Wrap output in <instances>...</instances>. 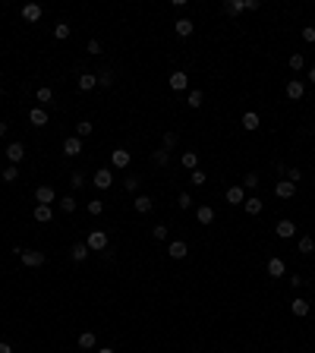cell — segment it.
Wrapping results in <instances>:
<instances>
[{"label": "cell", "mask_w": 315, "mask_h": 353, "mask_svg": "<svg viewBox=\"0 0 315 353\" xmlns=\"http://www.w3.org/2000/svg\"><path fill=\"white\" fill-rule=\"evenodd\" d=\"M19 259H22V265H25V268H41V265L48 262V256H44V252H38V249H25Z\"/></svg>", "instance_id": "cell-1"}, {"label": "cell", "mask_w": 315, "mask_h": 353, "mask_svg": "<svg viewBox=\"0 0 315 353\" xmlns=\"http://www.w3.org/2000/svg\"><path fill=\"white\" fill-rule=\"evenodd\" d=\"M85 246H89V249H95V252H104L107 249V234H104V230H92L89 240H85Z\"/></svg>", "instance_id": "cell-2"}, {"label": "cell", "mask_w": 315, "mask_h": 353, "mask_svg": "<svg viewBox=\"0 0 315 353\" xmlns=\"http://www.w3.org/2000/svg\"><path fill=\"white\" fill-rule=\"evenodd\" d=\"M274 196H278V199H293V196H296V183H290V180H278Z\"/></svg>", "instance_id": "cell-3"}, {"label": "cell", "mask_w": 315, "mask_h": 353, "mask_svg": "<svg viewBox=\"0 0 315 353\" xmlns=\"http://www.w3.org/2000/svg\"><path fill=\"white\" fill-rule=\"evenodd\" d=\"M167 82H170V89H173V92H183V89H189V76H186L183 70L170 73V79H167Z\"/></svg>", "instance_id": "cell-4"}, {"label": "cell", "mask_w": 315, "mask_h": 353, "mask_svg": "<svg viewBox=\"0 0 315 353\" xmlns=\"http://www.w3.org/2000/svg\"><path fill=\"white\" fill-rule=\"evenodd\" d=\"M92 183L98 186V189H111V183H113V174L107 167H101V170H95V177H92Z\"/></svg>", "instance_id": "cell-5"}, {"label": "cell", "mask_w": 315, "mask_h": 353, "mask_svg": "<svg viewBox=\"0 0 315 353\" xmlns=\"http://www.w3.org/2000/svg\"><path fill=\"white\" fill-rule=\"evenodd\" d=\"M63 155H66V158L82 155V139H79V136H70V139L63 142Z\"/></svg>", "instance_id": "cell-6"}, {"label": "cell", "mask_w": 315, "mask_h": 353, "mask_svg": "<svg viewBox=\"0 0 315 353\" xmlns=\"http://www.w3.org/2000/svg\"><path fill=\"white\" fill-rule=\"evenodd\" d=\"M130 161H132V155L126 149H113L111 151V164L113 167H130Z\"/></svg>", "instance_id": "cell-7"}, {"label": "cell", "mask_w": 315, "mask_h": 353, "mask_svg": "<svg viewBox=\"0 0 315 353\" xmlns=\"http://www.w3.org/2000/svg\"><path fill=\"white\" fill-rule=\"evenodd\" d=\"M167 256H170V259H186V256H189V246H186L183 240H173V243L167 246Z\"/></svg>", "instance_id": "cell-8"}, {"label": "cell", "mask_w": 315, "mask_h": 353, "mask_svg": "<svg viewBox=\"0 0 315 353\" xmlns=\"http://www.w3.org/2000/svg\"><path fill=\"white\" fill-rule=\"evenodd\" d=\"M303 95H306V85L299 82V79H290V82H287V98H290V101H299Z\"/></svg>", "instance_id": "cell-9"}, {"label": "cell", "mask_w": 315, "mask_h": 353, "mask_svg": "<svg viewBox=\"0 0 315 353\" xmlns=\"http://www.w3.org/2000/svg\"><path fill=\"white\" fill-rule=\"evenodd\" d=\"M192 29H196V22H192V19H177V22H173V32H177L180 38H189L192 35Z\"/></svg>", "instance_id": "cell-10"}, {"label": "cell", "mask_w": 315, "mask_h": 353, "mask_svg": "<svg viewBox=\"0 0 315 353\" xmlns=\"http://www.w3.org/2000/svg\"><path fill=\"white\" fill-rule=\"evenodd\" d=\"M54 199H57V192H54L51 186H38V189H35V202L38 205H51Z\"/></svg>", "instance_id": "cell-11"}, {"label": "cell", "mask_w": 315, "mask_h": 353, "mask_svg": "<svg viewBox=\"0 0 315 353\" xmlns=\"http://www.w3.org/2000/svg\"><path fill=\"white\" fill-rule=\"evenodd\" d=\"M274 234H278L280 240H290L293 234H296V224H293V221H287V218H284V221H278V227H274Z\"/></svg>", "instance_id": "cell-12"}, {"label": "cell", "mask_w": 315, "mask_h": 353, "mask_svg": "<svg viewBox=\"0 0 315 353\" xmlns=\"http://www.w3.org/2000/svg\"><path fill=\"white\" fill-rule=\"evenodd\" d=\"M227 202H230V205H243V202H246V189L233 183L230 189H227Z\"/></svg>", "instance_id": "cell-13"}, {"label": "cell", "mask_w": 315, "mask_h": 353, "mask_svg": "<svg viewBox=\"0 0 315 353\" xmlns=\"http://www.w3.org/2000/svg\"><path fill=\"white\" fill-rule=\"evenodd\" d=\"M6 158H10L13 164H19V161H22V158H25L22 142H10V145H6Z\"/></svg>", "instance_id": "cell-14"}, {"label": "cell", "mask_w": 315, "mask_h": 353, "mask_svg": "<svg viewBox=\"0 0 315 353\" xmlns=\"http://www.w3.org/2000/svg\"><path fill=\"white\" fill-rule=\"evenodd\" d=\"M284 271H287V265H284V259H268V275L271 278H284Z\"/></svg>", "instance_id": "cell-15"}, {"label": "cell", "mask_w": 315, "mask_h": 353, "mask_svg": "<svg viewBox=\"0 0 315 353\" xmlns=\"http://www.w3.org/2000/svg\"><path fill=\"white\" fill-rule=\"evenodd\" d=\"M22 19L25 22H38V19H41V6L38 3H25L22 6Z\"/></svg>", "instance_id": "cell-16"}, {"label": "cell", "mask_w": 315, "mask_h": 353, "mask_svg": "<svg viewBox=\"0 0 315 353\" xmlns=\"http://www.w3.org/2000/svg\"><path fill=\"white\" fill-rule=\"evenodd\" d=\"M32 218H35L38 224H48L51 218H54V211H51V205H35V211H32Z\"/></svg>", "instance_id": "cell-17"}, {"label": "cell", "mask_w": 315, "mask_h": 353, "mask_svg": "<svg viewBox=\"0 0 315 353\" xmlns=\"http://www.w3.org/2000/svg\"><path fill=\"white\" fill-rule=\"evenodd\" d=\"M29 123L32 126H44V123H48V111H44V108H32L29 111Z\"/></svg>", "instance_id": "cell-18"}, {"label": "cell", "mask_w": 315, "mask_h": 353, "mask_svg": "<svg viewBox=\"0 0 315 353\" xmlns=\"http://www.w3.org/2000/svg\"><path fill=\"white\" fill-rule=\"evenodd\" d=\"M89 246H85V243H76V246H73V249H70V259H73V262H85V259H89Z\"/></svg>", "instance_id": "cell-19"}, {"label": "cell", "mask_w": 315, "mask_h": 353, "mask_svg": "<svg viewBox=\"0 0 315 353\" xmlns=\"http://www.w3.org/2000/svg\"><path fill=\"white\" fill-rule=\"evenodd\" d=\"M132 205H136V211H139V215H148L155 202H151V196H136V199H132Z\"/></svg>", "instance_id": "cell-20"}, {"label": "cell", "mask_w": 315, "mask_h": 353, "mask_svg": "<svg viewBox=\"0 0 315 353\" xmlns=\"http://www.w3.org/2000/svg\"><path fill=\"white\" fill-rule=\"evenodd\" d=\"M98 85V76H92V73H82L79 76V92H92Z\"/></svg>", "instance_id": "cell-21"}, {"label": "cell", "mask_w": 315, "mask_h": 353, "mask_svg": "<svg viewBox=\"0 0 315 353\" xmlns=\"http://www.w3.org/2000/svg\"><path fill=\"white\" fill-rule=\"evenodd\" d=\"M196 218H199V224H211L214 221V208H211V205H199Z\"/></svg>", "instance_id": "cell-22"}, {"label": "cell", "mask_w": 315, "mask_h": 353, "mask_svg": "<svg viewBox=\"0 0 315 353\" xmlns=\"http://www.w3.org/2000/svg\"><path fill=\"white\" fill-rule=\"evenodd\" d=\"M243 208H246V215H262V199H259V196L246 199V202H243Z\"/></svg>", "instance_id": "cell-23"}, {"label": "cell", "mask_w": 315, "mask_h": 353, "mask_svg": "<svg viewBox=\"0 0 315 353\" xmlns=\"http://www.w3.org/2000/svg\"><path fill=\"white\" fill-rule=\"evenodd\" d=\"M95 344H98L95 331H82V334H79V347H82V350H92Z\"/></svg>", "instance_id": "cell-24"}, {"label": "cell", "mask_w": 315, "mask_h": 353, "mask_svg": "<svg viewBox=\"0 0 315 353\" xmlns=\"http://www.w3.org/2000/svg\"><path fill=\"white\" fill-rule=\"evenodd\" d=\"M290 309H293V316H299V318H303V316H309V299H293V303H290Z\"/></svg>", "instance_id": "cell-25"}, {"label": "cell", "mask_w": 315, "mask_h": 353, "mask_svg": "<svg viewBox=\"0 0 315 353\" xmlns=\"http://www.w3.org/2000/svg\"><path fill=\"white\" fill-rule=\"evenodd\" d=\"M243 130H259V114H256V111H246V114H243Z\"/></svg>", "instance_id": "cell-26"}, {"label": "cell", "mask_w": 315, "mask_h": 353, "mask_svg": "<svg viewBox=\"0 0 315 353\" xmlns=\"http://www.w3.org/2000/svg\"><path fill=\"white\" fill-rule=\"evenodd\" d=\"M202 101H205L202 89H192L189 95H186V104H189V108H202Z\"/></svg>", "instance_id": "cell-27"}, {"label": "cell", "mask_w": 315, "mask_h": 353, "mask_svg": "<svg viewBox=\"0 0 315 353\" xmlns=\"http://www.w3.org/2000/svg\"><path fill=\"white\" fill-rule=\"evenodd\" d=\"M70 35H73V29L66 22H57V25H54V38H57V41H66Z\"/></svg>", "instance_id": "cell-28"}, {"label": "cell", "mask_w": 315, "mask_h": 353, "mask_svg": "<svg viewBox=\"0 0 315 353\" xmlns=\"http://www.w3.org/2000/svg\"><path fill=\"white\" fill-rule=\"evenodd\" d=\"M60 208H63V211H66V215H73V211H76V208H79V202H76V196H63V199H60Z\"/></svg>", "instance_id": "cell-29"}, {"label": "cell", "mask_w": 315, "mask_h": 353, "mask_svg": "<svg viewBox=\"0 0 315 353\" xmlns=\"http://www.w3.org/2000/svg\"><path fill=\"white\" fill-rule=\"evenodd\" d=\"M82 186H85V174L82 170H73L70 174V189H82Z\"/></svg>", "instance_id": "cell-30"}, {"label": "cell", "mask_w": 315, "mask_h": 353, "mask_svg": "<svg viewBox=\"0 0 315 353\" xmlns=\"http://www.w3.org/2000/svg\"><path fill=\"white\" fill-rule=\"evenodd\" d=\"M280 174H284V180H290V183H299V180H303V170L299 167H280Z\"/></svg>", "instance_id": "cell-31"}, {"label": "cell", "mask_w": 315, "mask_h": 353, "mask_svg": "<svg viewBox=\"0 0 315 353\" xmlns=\"http://www.w3.org/2000/svg\"><path fill=\"white\" fill-rule=\"evenodd\" d=\"M92 130H95V126H92V123H89V120H79V123H76V136H79V139H85V136H92Z\"/></svg>", "instance_id": "cell-32"}, {"label": "cell", "mask_w": 315, "mask_h": 353, "mask_svg": "<svg viewBox=\"0 0 315 353\" xmlns=\"http://www.w3.org/2000/svg\"><path fill=\"white\" fill-rule=\"evenodd\" d=\"M196 164H199V155H196V151H183V167L186 170H196Z\"/></svg>", "instance_id": "cell-33"}, {"label": "cell", "mask_w": 315, "mask_h": 353, "mask_svg": "<svg viewBox=\"0 0 315 353\" xmlns=\"http://www.w3.org/2000/svg\"><path fill=\"white\" fill-rule=\"evenodd\" d=\"M151 161H155L158 167H167V161H170V155H167V149H158L155 155H151Z\"/></svg>", "instance_id": "cell-34"}, {"label": "cell", "mask_w": 315, "mask_h": 353, "mask_svg": "<svg viewBox=\"0 0 315 353\" xmlns=\"http://www.w3.org/2000/svg\"><path fill=\"white\" fill-rule=\"evenodd\" d=\"M299 252H303V256L315 252V240H312V237H299Z\"/></svg>", "instance_id": "cell-35"}, {"label": "cell", "mask_w": 315, "mask_h": 353, "mask_svg": "<svg viewBox=\"0 0 315 353\" xmlns=\"http://www.w3.org/2000/svg\"><path fill=\"white\" fill-rule=\"evenodd\" d=\"M139 183H142V180L132 177V174H130V177H123V189H126V192H136V189H139Z\"/></svg>", "instance_id": "cell-36"}, {"label": "cell", "mask_w": 315, "mask_h": 353, "mask_svg": "<svg viewBox=\"0 0 315 353\" xmlns=\"http://www.w3.org/2000/svg\"><path fill=\"white\" fill-rule=\"evenodd\" d=\"M224 13L237 16V13H243V3H240V0H227V3H224Z\"/></svg>", "instance_id": "cell-37"}, {"label": "cell", "mask_w": 315, "mask_h": 353, "mask_svg": "<svg viewBox=\"0 0 315 353\" xmlns=\"http://www.w3.org/2000/svg\"><path fill=\"white\" fill-rule=\"evenodd\" d=\"M35 98H38L41 104H51V101H54V92H51V89H38V92H35Z\"/></svg>", "instance_id": "cell-38"}, {"label": "cell", "mask_w": 315, "mask_h": 353, "mask_svg": "<svg viewBox=\"0 0 315 353\" xmlns=\"http://www.w3.org/2000/svg\"><path fill=\"white\" fill-rule=\"evenodd\" d=\"M240 186H243V189H256V186H259V174H246Z\"/></svg>", "instance_id": "cell-39"}, {"label": "cell", "mask_w": 315, "mask_h": 353, "mask_svg": "<svg viewBox=\"0 0 315 353\" xmlns=\"http://www.w3.org/2000/svg\"><path fill=\"white\" fill-rule=\"evenodd\" d=\"M111 82H113V73L111 70H101V73H98V85H104V89H107Z\"/></svg>", "instance_id": "cell-40"}, {"label": "cell", "mask_w": 315, "mask_h": 353, "mask_svg": "<svg viewBox=\"0 0 315 353\" xmlns=\"http://www.w3.org/2000/svg\"><path fill=\"white\" fill-rule=\"evenodd\" d=\"M189 180H192V186H202V183H205L208 177H205V170H199V167H196V170L189 174Z\"/></svg>", "instance_id": "cell-41"}, {"label": "cell", "mask_w": 315, "mask_h": 353, "mask_svg": "<svg viewBox=\"0 0 315 353\" xmlns=\"http://www.w3.org/2000/svg\"><path fill=\"white\" fill-rule=\"evenodd\" d=\"M101 211H104V202L101 199H92L89 202V215H101Z\"/></svg>", "instance_id": "cell-42"}, {"label": "cell", "mask_w": 315, "mask_h": 353, "mask_svg": "<svg viewBox=\"0 0 315 353\" xmlns=\"http://www.w3.org/2000/svg\"><path fill=\"white\" fill-rule=\"evenodd\" d=\"M19 177V170H16V164H10V167H3V180L6 183H13V180Z\"/></svg>", "instance_id": "cell-43"}, {"label": "cell", "mask_w": 315, "mask_h": 353, "mask_svg": "<svg viewBox=\"0 0 315 353\" xmlns=\"http://www.w3.org/2000/svg\"><path fill=\"white\" fill-rule=\"evenodd\" d=\"M303 66H306L303 54H293V57H290V70H303Z\"/></svg>", "instance_id": "cell-44"}, {"label": "cell", "mask_w": 315, "mask_h": 353, "mask_svg": "<svg viewBox=\"0 0 315 353\" xmlns=\"http://www.w3.org/2000/svg\"><path fill=\"white\" fill-rule=\"evenodd\" d=\"M303 41H306V44L315 41V25H306V29H303Z\"/></svg>", "instance_id": "cell-45"}, {"label": "cell", "mask_w": 315, "mask_h": 353, "mask_svg": "<svg viewBox=\"0 0 315 353\" xmlns=\"http://www.w3.org/2000/svg\"><path fill=\"white\" fill-rule=\"evenodd\" d=\"M177 205H180V208H189V205H192V196H189V192H180Z\"/></svg>", "instance_id": "cell-46"}, {"label": "cell", "mask_w": 315, "mask_h": 353, "mask_svg": "<svg viewBox=\"0 0 315 353\" xmlns=\"http://www.w3.org/2000/svg\"><path fill=\"white\" fill-rule=\"evenodd\" d=\"M173 145H177V132H164V149L170 151Z\"/></svg>", "instance_id": "cell-47"}, {"label": "cell", "mask_w": 315, "mask_h": 353, "mask_svg": "<svg viewBox=\"0 0 315 353\" xmlns=\"http://www.w3.org/2000/svg\"><path fill=\"white\" fill-rule=\"evenodd\" d=\"M151 237H155V240H167V227H164V224H158V227H151Z\"/></svg>", "instance_id": "cell-48"}, {"label": "cell", "mask_w": 315, "mask_h": 353, "mask_svg": "<svg viewBox=\"0 0 315 353\" xmlns=\"http://www.w3.org/2000/svg\"><path fill=\"white\" fill-rule=\"evenodd\" d=\"M89 54H101V41H98V38L89 41Z\"/></svg>", "instance_id": "cell-49"}, {"label": "cell", "mask_w": 315, "mask_h": 353, "mask_svg": "<svg viewBox=\"0 0 315 353\" xmlns=\"http://www.w3.org/2000/svg\"><path fill=\"white\" fill-rule=\"evenodd\" d=\"M0 353H13V347H10L6 341H0Z\"/></svg>", "instance_id": "cell-50"}, {"label": "cell", "mask_w": 315, "mask_h": 353, "mask_svg": "<svg viewBox=\"0 0 315 353\" xmlns=\"http://www.w3.org/2000/svg\"><path fill=\"white\" fill-rule=\"evenodd\" d=\"M309 82H315V66H312V70H309Z\"/></svg>", "instance_id": "cell-51"}, {"label": "cell", "mask_w": 315, "mask_h": 353, "mask_svg": "<svg viewBox=\"0 0 315 353\" xmlns=\"http://www.w3.org/2000/svg\"><path fill=\"white\" fill-rule=\"evenodd\" d=\"M0 136H6V123H0Z\"/></svg>", "instance_id": "cell-52"}, {"label": "cell", "mask_w": 315, "mask_h": 353, "mask_svg": "<svg viewBox=\"0 0 315 353\" xmlns=\"http://www.w3.org/2000/svg\"><path fill=\"white\" fill-rule=\"evenodd\" d=\"M98 353H113V350H111V347H101V350H98Z\"/></svg>", "instance_id": "cell-53"}, {"label": "cell", "mask_w": 315, "mask_h": 353, "mask_svg": "<svg viewBox=\"0 0 315 353\" xmlns=\"http://www.w3.org/2000/svg\"><path fill=\"white\" fill-rule=\"evenodd\" d=\"M0 95H3V89H0Z\"/></svg>", "instance_id": "cell-54"}]
</instances>
